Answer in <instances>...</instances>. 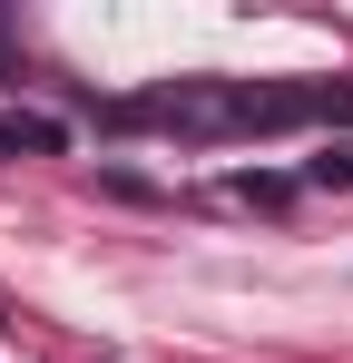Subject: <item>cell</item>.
<instances>
[{"label": "cell", "mask_w": 353, "mask_h": 363, "mask_svg": "<svg viewBox=\"0 0 353 363\" xmlns=\"http://www.w3.org/2000/svg\"><path fill=\"white\" fill-rule=\"evenodd\" d=\"M304 177H275V167H226L216 177V206H245V216H285Z\"/></svg>", "instance_id": "1"}, {"label": "cell", "mask_w": 353, "mask_h": 363, "mask_svg": "<svg viewBox=\"0 0 353 363\" xmlns=\"http://www.w3.org/2000/svg\"><path fill=\"white\" fill-rule=\"evenodd\" d=\"M0 157H69V128L50 108H0Z\"/></svg>", "instance_id": "2"}, {"label": "cell", "mask_w": 353, "mask_h": 363, "mask_svg": "<svg viewBox=\"0 0 353 363\" xmlns=\"http://www.w3.org/2000/svg\"><path fill=\"white\" fill-rule=\"evenodd\" d=\"M304 186H324V196H344V186H353V138H324V147L304 157Z\"/></svg>", "instance_id": "3"}, {"label": "cell", "mask_w": 353, "mask_h": 363, "mask_svg": "<svg viewBox=\"0 0 353 363\" xmlns=\"http://www.w3.org/2000/svg\"><path fill=\"white\" fill-rule=\"evenodd\" d=\"M99 196H118V206H157V177H138V167H99Z\"/></svg>", "instance_id": "4"}]
</instances>
